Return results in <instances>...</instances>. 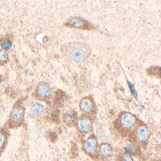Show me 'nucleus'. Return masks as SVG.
Instances as JSON below:
<instances>
[{"instance_id":"f257e3e1","label":"nucleus","mask_w":161,"mask_h":161,"mask_svg":"<svg viewBox=\"0 0 161 161\" xmlns=\"http://www.w3.org/2000/svg\"><path fill=\"white\" fill-rule=\"evenodd\" d=\"M62 49L65 58L72 62H83L91 53V49L88 44L76 41L64 44Z\"/></svg>"},{"instance_id":"f03ea898","label":"nucleus","mask_w":161,"mask_h":161,"mask_svg":"<svg viewBox=\"0 0 161 161\" xmlns=\"http://www.w3.org/2000/svg\"><path fill=\"white\" fill-rule=\"evenodd\" d=\"M25 115L24 107L20 103L15 104L9 115L8 122L5 124L10 129H17L23 125Z\"/></svg>"},{"instance_id":"7ed1b4c3","label":"nucleus","mask_w":161,"mask_h":161,"mask_svg":"<svg viewBox=\"0 0 161 161\" xmlns=\"http://www.w3.org/2000/svg\"><path fill=\"white\" fill-rule=\"evenodd\" d=\"M137 124V119L133 115L125 113L120 115L116 121V127L123 133L129 132L134 129Z\"/></svg>"},{"instance_id":"20e7f679","label":"nucleus","mask_w":161,"mask_h":161,"mask_svg":"<svg viewBox=\"0 0 161 161\" xmlns=\"http://www.w3.org/2000/svg\"><path fill=\"white\" fill-rule=\"evenodd\" d=\"M98 146L96 138L92 136L87 138L83 144V149L85 153L92 158L98 156Z\"/></svg>"},{"instance_id":"39448f33","label":"nucleus","mask_w":161,"mask_h":161,"mask_svg":"<svg viewBox=\"0 0 161 161\" xmlns=\"http://www.w3.org/2000/svg\"><path fill=\"white\" fill-rule=\"evenodd\" d=\"M10 129L5 124L0 128V157L5 153L9 142L10 132Z\"/></svg>"},{"instance_id":"423d86ee","label":"nucleus","mask_w":161,"mask_h":161,"mask_svg":"<svg viewBox=\"0 0 161 161\" xmlns=\"http://www.w3.org/2000/svg\"><path fill=\"white\" fill-rule=\"evenodd\" d=\"M78 131L82 133L87 134L92 129V123L90 118L87 116L79 118L76 123Z\"/></svg>"},{"instance_id":"0eeeda50","label":"nucleus","mask_w":161,"mask_h":161,"mask_svg":"<svg viewBox=\"0 0 161 161\" xmlns=\"http://www.w3.org/2000/svg\"><path fill=\"white\" fill-rule=\"evenodd\" d=\"M135 138L138 143H146L149 138V131L145 126H139L135 130Z\"/></svg>"},{"instance_id":"6e6552de","label":"nucleus","mask_w":161,"mask_h":161,"mask_svg":"<svg viewBox=\"0 0 161 161\" xmlns=\"http://www.w3.org/2000/svg\"><path fill=\"white\" fill-rule=\"evenodd\" d=\"M35 93L39 98L42 99H46L51 96V88L45 83H40L37 87Z\"/></svg>"},{"instance_id":"1a4fd4ad","label":"nucleus","mask_w":161,"mask_h":161,"mask_svg":"<svg viewBox=\"0 0 161 161\" xmlns=\"http://www.w3.org/2000/svg\"><path fill=\"white\" fill-rule=\"evenodd\" d=\"M80 109L85 114H91L94 109L93 101L88 97L84 98L81 100L80 104Z\"/></svg>"},{"instance_id":"9d476101","label":"nucleus","mask_w":161,"mask_h":161,"mask_svg":"<svg viewBox=\"0 0 161 161\" xmlns=\"http://www.w3.org/2000/svg\"><path fill=\"white\" fill-rule=\"evenodd\" d=\"M98 152L102 158L108 159L113 156V149L109 144L102 143L98 146Z\"/></svg>"},{"instance_id":"9b49d317","label":"nucleus","mask_w":161,"mask_h":161,"mask_svg":"<svg viewBox=\"0 0 161 161\" xmlns=\"http://www.w3.org/2000/svg\"><path fill=\"white\" fill-rule=\"evenodd\" d=\"M67 25L71 28L78 29H87L90 26L89 25L86 24V21L77 17L71 19L68 22Z\"/></svg>"},{"instance_id":"f8f14e48","label":"nucleus","mask_w":161,"mask_h":161,"mask_svg":"<svg viewBox=\"0 0 161 161\" xmlns=\"http://www.w3.org/2000/svg\"><path fill=\"white\" fill-rule=\"evenodd\" d=\"M62 120L63 123L67 126H72L76 123V114L73 111L68 110L63 114L62 115Z\"/></svg>"},{"instance_id":"ddd939ff","label":"nucleus","mask_w":161,"mask_h":161,"mask_svg":"<svg viewBox=\"0 0 161 161\" xmlns=\"http://www.w3.org/2000/svg\"><path fill=\"white\" fill-rule=\"evenodd\" d=\"M30 109L33 114L38 117L41 116L44 111V106L43 105L37 102H34L31 103Z\"/></svg>"},{"instance_id":"4468645a","label":"nucleus","mask_w":161,"mask_h":161,"mask_svg":"<svg viewBox=\"0 0 161 161\" xmlns=\"http://www.w3.org/2000/svg\"><path fill=\"white\" fill-rule=\"evenodd\" d=\"M45 117L51 121L56 122L59 116L56 110L54 108H49L45 111Z\"/></svg>"},{"instance_id":"2eb2a0df","label":"nucleus","mask_w":161,"mask_h":161,"mask_svg":"<svg viewBox=\"0 0 161 161\" xmlns=\"http://www.w3.org/2000/svg\"><path fill=\"white\" fill-rule=\"evenodd\" d=\"M12 46V42L11 40H7L2 44V47L4 50H9Z\"/></svg>"},{"instance_id":"dca6fc26","label":"nucleus","mask_w":161,"mask_h":161,"mask_svg":"<svg viewBox=\"0 0 161 161\" xmlns=\"http://www.w3.org/2000/svg\"><path fill=\"white\" fill-rule=\"evenodd\" d=\"M118 161H134V160L131 156L126 153H124L120 156Z\"/></svg>"},{"instance_id":"f3484780","label":"nucleus","mask_w":161,"mask_h":161,"mask_svg":"<svg viewBox=\"0 0 161 161\" xmlns=\"http://www.w3.org/2000/svg\"><path fill=\"white\" fill-rule=\"evenodd\" d=\"M8 59L7 53L5 51L0 50V62H5Z\"/></svg>"},{"instance_id":"a211bd4d","label":"nucleus","mask_w":161,"mask_h":161,"mask_svg":"<svg viewBox=\"0 0 161 161\" xmlns=\"http://www.w3.org/2000/svg\"><path fill=\"white\" fill-rule=\"evenodd\" d=\"M129 87H130V91H131L132 94L134 96H137V93H136V91H135L134 89L132 86V85H131L130 84H129Z\"/></svg>"}]
</instances>
